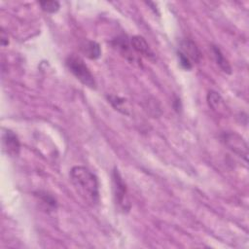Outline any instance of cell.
Wrapping results in <instances>:
<instances>
[{"mask_svg": "<svg viewBox=\"0 0 249 249\" xmlns=\"http://www.w3.org/2000/svg\"><path fill=\"white\" fill-rule=\"evenodd\" d=\"M70 180L80 196L89 205L99 202V186L97 177L85 166H74L70 170Z\"/></svg>", "mask_w": 249, "mask_h": 249, "instance_id": "6da1fadb", "label": "cell"}, {"mask_svg": "<svg viewBox=\"0 0 249 249\" xmlns=\"http://www.w3.org/2000/svg\"><path fill=\"white\" fill-rule=\"evenodd\" d=\"M66 66L76 79H78L84 86L89 89H95L96 83L93 75L81 57L77 55L68 56L66 59Z\"/></svg>", "mask_w": 249, "mask_h": 249, "instance_id": "7a4b0ae2", "label": "cell"}, {"mask_svg": "<svg viewBox=\"0 0 249 249\" xmlns=\"http://www.w3.org/2000/svg\"><path fill=\"white\" fill-rule=\"evenodd\" d=\"M112 185L114 199L117 207L123 213L128 212L130 209V202L127 196L126 186L117 167H115L112 172Z\"/></svg>", "mask_w": 249, "mask_h": 249, "instance_id": "3957f363", "label": "cell"}, {"mask_svg": "<svg viewBox=\"0 0 249 249\" xmlns=\"http://www.w3.org/2000/svg\"><path fill=\"white\" fill-rule=\"evenodd\" d=\"M222 141L231 151H232L234 154L247 161L248 146L245 140L240 135L234 132H225L222 135Z\"/></svg>", "mask_w": 249, "mask_h": 249, "instance_id": "277c9868", "label": "cell"}, {"mask_svg": "<svg viewBox=\"0 0 249 249\" xmlns=\"http://www.w3.org/2000/svg\"><path fill=\"white\" fill-rule=\"evenodd\" d=\"M2 146L4 151H6V153L9 156L17 157L20 149V144L18 135L10 129L5 130V132H3L2 135Z\"/></svg>", "mask_w": 249, "mask_h": 249, "instance_id": "5b68a950", "label": "cell"}, {"mask_svg": "<svg viewBox=\"0 0 249 249\" xmlns=\"http://www.w3.org/2000/svg\"><path fill=\"white\" fill-rule=\"evenodd\" d=\"M130 45H131V48L139 54H141L149 59H153V60L155 59V57H156L155 53L152 51V49L150 48V46L148 45V43L142 36L136 35V36L131 37Z\"/></svg>", "mask_w": 249, "mask_h": 249, "instance_id": "8992f818", "label": "cell"}, {"mask_svg": "<svg viewBox=\"0 0 249 249\" xmlns=\"http://www.w3.org/2000/svg\"><path fill=\"white\" fill-rule=\"evenodd\" d=\"M180 52H182L191 61L198 62L200 60V52L192 40H183L180 44Z\"/></svg>", "mask_w": 249, "mask_h": 249, "instance_id": "52a82bcc", "label": "cell"}, {"mask_svg": "<svg viewBox=\"0 0 249 249\" xmlns=\"http://www.w3.org/2000/svg\"><path fill=\"white\" fill-rule=\"evenodd\" d=\"M81 52L89 59H97L101 55V49L98 43L91 40H86L81 45Z\"/></svg>", "mask_w": 249, "mask_h": 249, "instance_id": "ba28073f", "label": "cell"}, {"mask_svg": "<svg viewBox=\"0 0 249 249\" xmlns=\"http://www.w3.org/2000/svg\"><path fill=\"white\" fill-rule=\"evenodd\" d=\"M212 52H213V55L215 57L216 63L219 65V67L227 74H231V67L229 63V61L226 59V57L224 56V54L222 53L221 50L217 47V46H213L212 47Z\"/></svg>", "mask_w": 249, "mask_h": 249, "instance_id": "9c48e42d", "label": "cell"}, {"mask_svg": "<svg viewBox=\"0 0 249 249\" xmlns=\"http://www.w3.org/2000/svg\"><path fill=\"white\" fill-rule=\"evenodd\" d=\"M107 99L116 110H118L119 112H121L124 115H129L127 101L124 98H122V97L116 96V95H108Z\"/></svg>", "mask_w": 249, "mask_h": 249, "instance_id": "30bf717a", "label": "cell"}, {"mask_svg": "<svg viewBox=\"0 0 249 249\" xmlns=\"http://www.w3.org/2000/svg\"><path fill=\"white\" fill-rule=\"evenodd\" d=\"M207 103H208L209 107H211L213 110H219L224 106V102H223L221 95L214 90H210L208 92Z\"/></svg>", "mask_w": 249, "mask_h": 249, "instance_id": "8fae6325", "label": "cell"}, {"mask_svg": "<svg viewBox=\"0 0 249 249\" xmlns=\"http://www.w3.org/2000/svg\"><path fill=\"white\" fill-rule=\"evenodd\" d=\"M39 5L44 12L49 13V14L56 13L60 8L59 3L57 1H53H53H41V2H39Z\"/></svg>", "mask_w": 249, "mask_h": 249, "instance_id": "7c38bea8", "label": "cell"}, {"mask_svg": "<svg viewBox=\"0 0 249 249\" xmlns=\"http://www.w3.org/2000/svg\"><path fill=\"white\" fill-rule=\"evenodd\" d=\"M177 56H178V59H179V64L180 66L185 69V70H191L193 65H192V61L182 53V52H178L177 53Z\"/></svg>", "mask_w": 249, "mask_h": 249, "instance_id": "4fadbf2b", "label": "cell"}]
</instances>
